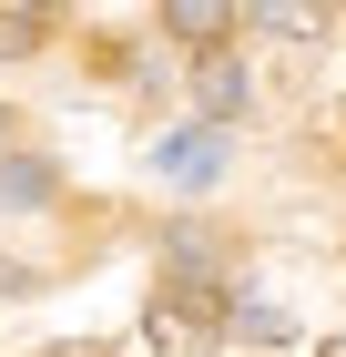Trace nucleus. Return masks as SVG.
Here are the masks:
<instances>
[{"label": "nucleus", "instance_id": "f257e3e1", "mask_svg": "<svg viewBox=\"0 0 346 357\" xmlns=\"http://www.w3.org/2000/svg\"><path fill=\"white\" fill-rule=\"evenodd\" d=\"M214 337H224V296L214 286H163L143 306V347L153 357H214Z\"/></svg>", "mask_w": 346, "mask_h": 357}, {"label": "nucleus", "instance_id": "0eeeda50", "mask_svg": "<svg viewBox=\"0 0 346 357\" xmlns=\"http://www.w3.org/2000/svg\"><path fill=\"white\" fill-rule=\"evenodd\" d=\"M21 286H31V275H21V266H10V255H0V296H21Z\"/></svg>", "mask_w": 346, "mask_h": 357}, {"label": "nucleus", "instance_id": "20e7f679", "mask_svg": "<svg viewBox=\"0 0 346 357\" xmlns=\"http://www.w3.org/2000/svg\"><path fill=\"white\" fill-rule=\"evenodd\" d=\"M163 174H173V184H214V174H224V143L214 133H173L163 143Z\"/></svg>", "mask_w": 346, "mask_h": 357}, {"label": "nucleus", "instance_id": "39448f33", "mask_svg": "<svg viewBox=\"0 0 346 357\" xmlns=\"http://www.w3.org/2000/svg\"><path fill=\"white\" fill-rule=\"evenodd\" d=\"M204 112H244V72H235L224 52L204 61Z\"/></svg>", "mask_w": 346, "mask_h": 357}, {"label": "nucleus", "instance_id": "6e6552de", "mask_svg": "<svg viewBox=\"0 0 346 357\" xmlns=\"http://www.w3.org/2000/svg\"><path fill=\"white\" fill-rule=\"evenodd\" d=\"M41 10H61V0H21V21H41Z\"/></svg>", "mask_w": 346, "mask_h": 357}, {"label": "nucleus", "instance_id": "1a4fd4ad", "mask_svg": "<svg viewBox=\"0 0 346 357\" xmlns=\"http://www.w3.org/2000/svg\"><path fill=\"white\" fill-rule=\"evenodd\" d=\"M326 357H346V337H326Z\"/></svg>", "mask_w": 346, "mask_h": 357}, {"label": "nucleus", "instance_id": "423d86ee", "mask_svg": "<svg viewBox=\"0 0 346 357\" xmlns=\"http://www.w3.org/2000/svg\"><path fill=\"white\" fill-rule=\"evenodd\" d=\"M0 194H21V204H41V194H52V174H41V164H0Z\"/></svg>", "mask_w": 346, "mask_h": 357}, {"label": "nucleus", "instance_id": "7ed1b4c3", "mask_svg": "<svg viewBox=\"0 0 346 357\" xmlns=\"http://www.w3.org/2000/svg\"><path fill=\"white\" fill-rule=\"evenodd\" d=\"M163 31L173 41H224L235 31V0H163Z\"/></svg>", "mask_w": 346, "mask_h": 357}, {"label": "nucleus", "instance_id": "f03ea898", "mask_svg": "<svg viewBox=\"0 0 346 357\" xmlns=\"http://www.w3.org/2000/svg\"><path fill=\"white\" fill-rule=\"evenodd\" d=\"M235 21L285 31V41H316V31H326V10H316V0H235Z\"/></svg>", "mask_w": 346, "mask_h": 357}]
</instances>
